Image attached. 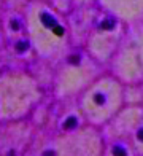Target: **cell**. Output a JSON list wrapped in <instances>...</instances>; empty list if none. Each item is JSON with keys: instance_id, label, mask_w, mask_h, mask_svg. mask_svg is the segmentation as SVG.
Wrapping results in <instances>:
<instances>
[]
</instances>
